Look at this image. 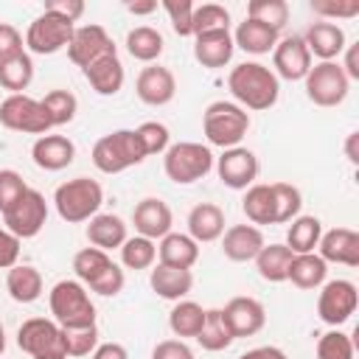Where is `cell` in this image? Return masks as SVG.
<instances>
[{
    "mask_svg": "<svg viewBox=\"0 0 359 359\" xmlns=\"http://www.w3.org/2000/svg\"><path fill=\"white\" fill-rule=\"evenodd\" d=\"M227 90L241 109H269L278 104L280 81L261 62H241L227 73Z\"/></svg>",
    "mask_w": 359,
    "mask_h": 359,
    "instance_id": "6da1fadb",
    "label": "cell"
},
{
    "mask_svg": "<svg viewBox=\"0 0 359 359\" xmlns=\"http://www.w3.org/2000/svg\"><path fill=\"white\" fill-rule=\"evenodd\" d=\"M73 272L76 278L93 289L95 294L101 297H115L123 292V283H126V275L123 269L109 258V252L98 250V247H84L73 255Z\"/></svg>",
    "mask_w": 359,
    "mask_h": 359,
    "instance_id": "7a4b0ae2",
    "label": "cell"
},
{
    "mask_svg": "<svg viewBox=\"0 0 359 359\" xmlns=\"http://www.w3.org/2000/svg\"><path fill=\"white\" fill-rule=\"evenodd\" d=\"M90 157L101 174H121L132 165H140L146 160V149L135 129H115L95 140Z\"/></svg>",
    "mask_w": 359,
    "mask_h": 359,
    "instance_id": "3957f363",
    "label": "cell"
},
{
    "mask_svg": "<svg viewBox=\"0 0 359 359\" xmlns=\"http://www.w3.org/2000/svg\"><path fill=\"white\" fill-rule=\"evenodd\" d=\"M250 129V112L241 109L236 101H213L202 112V132L210 146L233 149L241 146Z\"/></svg>",
    "mask_w": 359,
    "mask_h": 359,
    "instance_id": "277c9868",
    "label": "cell"
},
{
    "mask_svg": "<svg viewBox=\"0 0 359 359\" xmlns=\"http://www.w3.org/2000/svg\"><path fill=\"white\" fill-rule=\"evenodd\" d=\"M104 202V188L90 180V177H76V180H67L62 182L56 191H53V205H56V213L62 222L67 224H81V222H90L98 208Z\"/></svg>",
    "mask_w": 359,
    "mask_h": 359,
    "instance_id": "5b68a950",
    "label": "cell"
},
{
    "mask_svg": "<svg viewBox=\"0 0 359 359\" xmlns=\"http://www.w3.org/2000/svg\"><path fill=\"white\" fill-rule=\"evenodd\" d=\"M48 306L53 320L62 328H76V325H95V306L87 294V286L81 280H56L48 292Z\"/></svg>",
    "mask_w": 359,
    "mask_h": 359,
    "instance_id": "8992f818",
    "label": "cell"
},
{
    "mask_svg": "<svg viewBox=\"0 0 359 359\" xmlns=\"http://www.w3.org/2000/svg\"><path fill=\"white\" fill-rule=\"evenodd\" d=\"M163 171L177 185H191L196 180H205L213 171V151L194 140H180L165 149Z\"/></svg>",
    "mask_w": 359,
    "mask_h": 359,
    "instance_id": "52a82bcc",
    "label": "cell"
},
{
    "mask_svg": "<svg viewBox=\"0 0 359 359\" xmlns=\"http://www.w3.org/2000/svg\"><path fill=\"white\" fill-rule=\"evenodd\" d=\"M17 345L31 359H67L62 345V328L56 320L31 317L17 328Z\"/></svg>",
    "mask_w": 359,
    "mask_h": 359,
    "instance_id": "ba28073f",
    "label": "cell"
},
{
    "mask_svg": "<svg viewBox=\"0 0 359 359\" xmlns=\"http://www.w3.org/2000/svg\"><path fill=\"white\" fill-rule=\"evenodd\" d=\"M306 81V95L311 104L317 107H337L348 98L351 90V79L345 76V70L339 67V62H317L311 65Z\"/></svg>",
    "mask_w": 359,
    "mask_h": 359,
    "instance_id": "9c48e42d",
    "label": "cell"
},
{
    "mask_svg": "<svg viewBox=\"0 0 359 359\" xmlns=\"http://www.w3.org/2000/svg\"><path fill=\"white\" fill-rule=\"evenodd\" d=\"M76 25L53 11H42L39 17H34V22L25 31V48L36 56H50L59 53L62 48L70 45Z\"/></svg>",
    "mask_w": 359,
    "mask_h": 359,
    "instance_id": "30bf717a",
    "label": "cell"
},
{
    "mask_svg": "<svg viewBox=\"0 0 359 359\" xmlns=\"http://www.w3.org/2000/svg\"><path fill=\"white\" fill-rule=\"evenodd\" d=\"M0 123L11 132H25V135H48L50 132V121L42 109V101L17 93V95H6L0 104Z\"/></svg>",
    "mask_w": 359,
    "mask_h": 359,
    "instance_id": "8fae6325",
    "label": "cell"
},
{
    "mask_svg": "<svg viewBox=\"0 0 359 359\" xmlns=\"http://www.w3.org/2000/svg\"><path fill=\"white\" fill-rule=\"evenodd\" d=\"M48 222V202L36 188H25L22 196L3 213V224L8 233H14L20 241L39 236V230Z\"/></svg>",
    "mask_w": 359,
    "mask_h": 359,
    "instance_id": "7c38bea8",
    "label": "cell"
},
{
    "mask_svg": "<svg viewBox=\"0 0 359 359\" xmlns=\"http://www.w3.org/2000/svg\"><path fill=\"white\" fill-rule=\"evenodd\" d=\"M356 306H359V292H356L353 280L337 278V280H325L323 283L320 297H317V314H320V320L325 325L339 328L342 323L351 320Z\"/></svg>",
    "mask_w": 359,
    "mask_h": 359,
    "instance_id": "4fadbf2b",
    "label": "cell"
},
{
    "mask_svg": "<svg viewBox=\"0 0 359 359\" xmlns=\"http://www.w3.org/2000/svg\"><path fill=\"white\" fill-rule=\"evenodd\" d=\"M109 53H118L112 36H109L101 25H93V22H90V25H79V28L73 31L70 45H67V59H70L76 67H81V70L90 67L93 62L109 56Z\"/></svg>",
    "mask_w": 359,
    "mask_h": 359,
    "instance_id": "5bb4252c",
    "label": "cell"
},
{
    "mask_svg": "<svg viewBox=\"0 0 359 359\" xmlns=\"http://www.w3.org/2000/svg\"><path fill=\"white\" fill-rule=\"evenodd\" d=\"M216 174L219 180L233 188V191H247L250 185H255V177H258V157L244 149V146H233V149H224L222 157L216 160Z\"/></svg>",
    "mask_w": 359,
    "mask_h": 359,
    "instance_id": "9a60e30c",
    "label": "cell"
},
{
    "mask_svg": "<svg viewBox=\"0 0 359 359\" xmlns=\"http://www.w3.org/2000/svg\"><path fill=\"white\" fill-rule=\"evenodd\" d=\"M272 73L286 81H303L311 70V53L303 36H283L272 48Z\"/></svg>",
    "mask_w": 359,
    "mask_h": 359,
    "instance_id": "2e32d148",
    "label": "cell"
},
{
    "mask_svg": "<svg viewBox=\"0 0 359 359\" xmlns=\"http://www.w3.org/2000/svg\"><path fill=\"white\" fill-rule=\"evenodd\" d=\"M230 331L236 339L241 337H255L264 325H266V309L261 300L255 297H247V294H238V297H230L227 306L222 309Z\"/></svg>",
    "mask_w": 359,
    "mask_h": 359,
    "instance_id": "e0dca14e",
    "label": "cell"
},
{
    "mask_svg": "<svg viewBox=\"0 0 359 359\" xmlns=\"http://www.w3.org/2000/svg\"><path fill=\"white\" fill-rule=\"evenodd\" d=\"M135 93L149 107H165L177 95V79H174V73L168 67H163V65L154 62V65H146L137 73Z\"/></svg>",
    "mask_w": 359,
    "mask_h": 359,
    "instance_id": "ac0fdd59",
    "label": "cell"
},
{
    "mask_svg": "<svg viewBox=\"0 0 359 359\" xmlns=\"http://www.w3.org/2000/svg\"><path fill=\"white\" fill-rule=\"evenodd\" d=\"M132 224H135L137 236L157 241V238H163L165 233H171L174 216H171V208H168L163 199L146 196V199H140V202L135 205V210H132Z\"/></svg>",
    "mask_w": 359,
    "mask_h": 359,
    "instance_id": "d6986e66",
    "label": "cell"
},
{
    "mask_svg": "<svg viewBox=\"0 0 359 359\" xmlns=\"http://www.w3.org/2000/svg\"><path fill=\"white\" fill-rule=\"evenodd\" d=\"M233 50L236 45H233L230 28H216V31H205L194 36V59L208 70H219L230 65Z\"/></svg>",
    "mask_w": 359,
    "mask_h": 359,
    "instance_id": "ffe728a7",
    "label": "cell"
},
{
    "mask_svg": "<svg viewBox=\"0 0 359 359\" xmlns=\"http://www.w3.org/2000/svg\"><path fill=\"white\" fill-rule=\"evenodd\" d=\"M317 255L325 264H345V266H359V233L351 227H334L325 230L317 241Z\"/></svg>",
    "mask_w": 359,
    "mask_h": 359,
    "instance_id": "44dd1931",
    "label": "cell"
},
{
    "mask_svg": "<svg viewBox=\"0 0 359 359\" xmlns=\"http://www.w3.org/2000/svg\"><path fill=\"white\" fill-rule=\"evenodd\" d=\"M303 42L309 48L311 56H317L320 62H337V56L345 50L348 39H345V31L337 25V22H325V20H317L309 25V31L303 34Z\"/></svg>",
    "mask_w": 359,
    "mask_h": 359,
    "instance_id": "7402d4cb",
    "label": "cell"
},
{
    "mask_svg": "<svg viewBox=\"0 0 359 359\" xmlns=\"http://www.w3.org/2000/svg\"><path fill=\"white\" fill-rule=\"evenodd\" d=\"M264 244H266L264 233L255 224H233L222 233V252H224V258H230L236 264L252 261Z\"/></svg>",
    "mask_w": 359,
    "mask_h": 359,
    "instance_id": "603a6c76",
    "label": "cell"
},
{
    "mask_svg": "<svg viewBox=\"0 0 359 359\" xmlns=\"http://www.w3.org/2000/svg\"><path fill=\"white\" fill-rule=\"evenodd\" d=\"M31 157L42 171H62L76 157V143L65 135H42L31 146Z\"/></svg>",
    "mask_w": 359,
    "mask_h": 359,
    "instance_id": "cb8c5ba5",
    "label": "cell"
},
{
    "mask_svg": "<svg viewBox=\"0 0 359 359\" xmlns=\"http://www.w3.org/2000/svg\"><path fill=\"white\" fill-rule=\"evenodd\" d=\"M224 233V210L216 202H199L188 213V236L196 244H208L222 238Z\"/></svg>",
    "mask_w": 359,
    "mask_h": 359,
    "instance_id": "d4e9b609",
    "label": "cell"
},
{
    "mask_svg": "<svg viewBox=\"0 0 359 359\" xmlns=\"http://www.w3.org/2000/svg\"><path fill=\"white\" fill-rule=\"evenodd\" d=\"M149 286L157 297L163 300H185V294L194 289V272L191 269H177V266H165L157 264L149 275Z\"/></svg>",
    "mask_w": 359,
    "mask_h": 359,
    "instance_id": "484cf974",
    "label": "cell"
},
{
    "mask_svg": "<svg viewBox=\"0 0 359 359\" xmlns=\"http://www.w3.org/2000/svg\"><path fill=\"white\" fill-rule=\"evenodd\" d=\"M157 258L165 266L191 269L199 261V244L188 233H165L157 244Z\"/></svg>",
    "mask_w": 359,
    "mask_h": 359,
    "instance_id": "4316f807",
    "label": "cell"
},
{
    "mask_svg": "<svg viewBox=\"0 0 359 359\" xmlns=\"http://www.w3.org/2000/svg\"><path fill=\"white\" fill-rule=\"evenodd\" d=\"M81 73H84V79L90 81V87H93L98 95H115V93H121L123 79H126L118 53H109V56L93 62V65L84 67Z\"/></svg>",
    "mask_w": 359,
    "mask_h": 359,
    "instance_id": "83f0119b",
    "label": "cell"
},
{
    "mask_svg": "<svg viewBox=\"0 0 359 359\" xmlns=\"http://www.w3.org/2000/svg\"><path fill=\"white\" fill-rule=\"evenodd\" d=\"M126 238H129L126 236V222L121 216H115V213H95L90 219V224H87V241H90V247H98L104 252H109L115 247L121 250V244Z\"/></svg>",
    "mask_w": 359,
    "mask_h": 359,
    "instance_id": "f1b7e54d",
    "label": "cell"
},
{
    "mask_svg": "<svg viewBox=\"0 0 359 359\" xmlns=\"http://www.w3.org/2000/svg\"><path fill=\"white\" fill-rule=\"evenodd\" d=\"M278 31L258 22V20H250L244 17V22H238L236 34H233V45L241 48L244 53H252V56H261V53H269L275 45H278Z\"/></svg>",
    "mask_w": 359,
    "mask_h": 359,
    "instance_id": "f546056e",
    "label": "cell"
},
{
    "mask_svg": "<svg viewBox=\"0 0 359 359\" xmlns=\"http://www.w3.org/2000/svg\"><path fill=\"white\" fill-rule=\"evenodd\" d=\"M325 275H328V264L317 252H303V255H292L286 280H292L297 289H320L325 283Z\"/></svg>",
    "mask_w": 359,
    "mask_h": 359,
    "instance_id": "4dcf8cb0",
    "label": "cell"
},
{
    "mask_svg": "<svg viewBox=\"0 0 359 359\" xmlns=\"http://www.w3.org/2000/svg\"><path fill=\"white\" fill-rule=\"evenodd\" d=\"M6 289L11 294V300L17 303H34L42 294V275L36 266L28 264H14L6 275Z\"/></svg>",
    "mask_w": 359,
    "mask_h": 359,
    "instance_id": "1f68e13d",
    "label": "cell"
},
{
    "mask_svg": "<svg viewBox=\"0 0 359 359\" xmlns=\"http://www.w3.org/2000/svg\"><path fill=\"white\" fill-rule=\"evenodd\" d=\"M292 250L286 244H264L261 252L252 258L255 261V269L264 280L269 283H283L286 275H289V264H292Z\"/></svg>",
    "mask_w": 359,
    "mask_h": 359,
    "instance_id": "d6a6232c",
    "label": "cell"
},
{
    "mask_svg": "<svg viewBox=\"0 0 359 359\" xmlns=\"http://www.w3.org/2000/svg\"><path fill=\"white\" fill-rule=\"evenodd\" d=\"M34 81V59L31 53L20 50L8 59L0 62V87L8 90V95H17L22 90H28V84Z\"/></svg>",
    "mask_w": 359,
    "mask_h": 359,
    "instance_id": "836d02e7",
    "label": "cell"
},
{
    "mask_svg": "<svg viewBox=\"0 0 359 359\" xmlns=\"http://www.w3.org/2000/svg\"><path fill=\"white\" fill-rule=\"evenodd\" d=\"M165 42H163V34L151 25H137L126 34V50L132 59L137 62H146V65H154L163 53Z\"/></svg>",
    "mask_w": 359,
    "mask_h": 359,
    "instance_id": "e575fe53",
    "label": "cell"
},
{
    "mask_svg": "<svg viewBox=\"0 0 359 359\" xmlns=\"http://www.w3.org/2000/svg\"><path fill=\"white\" fill-rule=\"evenodd\" d=\"M233 339H236V337H233V331H230V325H227L222 309H205V323H202V328H199V334H196V342H199L205 351L216 353V351L230 348Z\"/></svg>",
    "mask_w": 359,
    "mask_h": 359,
    "instance_id": "d590c367",
    "label": "cell"
},
{
    "mask_svg": "<svg viewBox=\"0 0 359 359\" xmlns=\"http://www.w3.org/2000/svg\"><path fill=\"white\" fill-rule=\"evenodd\" d=\"M320 236H323V222L317 216H294L292 224H289V230H286V247L294 255L314 252Z\"/></svg>",
    "mask_w": 359,
    "mask_h": 359,
    "instance_id": "8d00e7d4",
    "label": "cell"
},
{
    "mask_svg": "<svg viewBox=\"0 0 359 359\" xmlns=\"http://www.w3.org/2000/svg\"><path fill=\"white\" fill-rule=\"evenodd\" d=\"M241 210L250 219V224H275V202H272V188L269 185H250L244 199H241Z\"/></svg>",
    "mask_w": 359,
    "mask_h": 359,
    "instance_id": "74e56055",
    "label": "cell"
},
{
    "mask_svg": "<svg viewBox=\"0 0 359 359\" xmlns=\"http://www.w3.org/2000/svg\"><path fill=\"white\" fill-rule=\"evenodd\" d=\"M202 323H205V309L199 303H194V300H177L171 314H168V328L180 339H188V337L196 339Z\"/></svg>",
    "mask_w": 359,
    "mask_h": 359,
    "instance_id": "f35d334b",
    "label": "cell"
},
{
    "mask_svg": "<svg viewBox=\"0 0 359 359\" xmlns=\"http://www.w3.org/2000/svg\"><path fill=\"white\" fill-rule=\"evenodd\" d=\"M157 261V244L143 236H132L121 244V264L126 269H151Z\"/></svg>",
    "mask_w": 359,
    "mask_h": 359,
    "instance_id": "ab89813d",
    "label": "cell"
},
{
    "mask_svg": "<svg viewBox=\"0 0 359 359\" xmlns=\"http://www.w3.org/2000/svg\"><path fill=\"white\" fill-rule=\"evenodd\" d=\"M42 109L50 121V129L53 126H65L76 118V109H79V101L70 90H50L45 98H42Z\"/></svg>",
    "mask_w": 359,
    "mask_h": 359,
    "instance_id": "60d3db41",
    "label": "cell"
},
{
    "mask_svg": "<svg viewBox=\"0 0 359 359\" xmlns=\"http://www.w3.org/2000/svg\"><path fill=\"white\" fill-rule=\"evenodd\" d=\"M272 202H275V224H286L300 216L303 196L292 182H272Z\"/></svg>",
    "mask_w": 359,
    "mask_h": 359,
    "instance_id": "b9f144b4",
    "label": "cell"
},
{
    "mask_svg": "<svg viewBox=\"0 0 359 359\" xmlns=\"http://www.w3.org/2000/svg\"><path fill=\"white\" fill-rule=\"evenodd\" d=\"M62 345H65V356H90L98 348V325L62 328Z\"/></svg>",
    "mask_w": 359,
    "mask_h": 359,
    "instance_id": "7bdbcfd3",
    "label": "cell"
},
{
    "mask_svg": "<svg viewBox=\"0 0 359 359\" xmlns=\"http://www.w3.org/2000/svg\"><path fill=\"white\" fill-rule=\"evenodd\" d=\"M247 17L264 22V25H269L280 34V28L289 20V6H286V0H250L247 3Z\"/></svg>",
    "mask_w": 359,
    "mask_h": 359,
    "instance_id": "ee69618b",
    "label": "cell"
},
{
    "mask_svg": "<svg viewBox=\"0 0 359 359\" xmlns=\"http://www.w3.org/2000/svg\"><path fill=\"white\" fill-rule=\"evenodd\" d=\"M216 28H230V11L219 3H202L194 6V36Z\"/></svg>",
    "mask_w": 359,
    "mask_h": 359,
    "instance_id": "f6af8a7d",
    "label": "cell"
},
{
    "mask_svg": "<svg viewBox=\"0 0 359 359\" xmlns=\"http://www.w3.org/2000/svg\"><path fill=\"white\" fill-rule=\"evenodd\" d=\"M317 359H353V339L339 328L325 331L317 339Z\"/></svg>",
    "mask_w": 359,
    "mask_h": 359,
    "instance_id": "bcb514c9",
    "label": "cell"
},
{
    "mask_svg": "<svg viewBox=\"0 0 359 359\" xmlns=\"http://www.w3.org/2000/svg\"><path fill=\"white\" fill-rule=\"evenodd\" d=\"M163 11L168 14L177 36H194V3L191 0H163Z\"/></svg>",
    "mask_w": 359,
    "mask_h": 359,
    "instance_id": "7dc6e473",
    "label": "cell"
},
{
    "mask_svg": "<svg viewBox=\"0 0 359 359\" xmlns=\"http://www.w3.org/2000/svg\"><path fill=\"white\" fill-rule=\"evenodd\" d=\"M135 132H137V137H140V143H143V149H146V157H151V154H165V149L171 146V143H168L171 135H168V126H165V123L146 121V123H140Z\"/></svg>",
    "mask_w": 359,
    "mask_h": 359,
    "instance_id": "c3c4849f",
    "label": "cell"
},
{
    "mask_svg": "<svg viewBox=\"0 0 359 359\" xmlns=\"http://www.w3.org/2000/svg\"><path fill=\"white\" fill-rule=\"evenodd\" d=\"M311 11L325 22L351 20L359 14V0H311Z\"/></svg>",
    "mask_w": 359,
    "mask_h": 359,
    "instance_id": "681fc988",
    "label": "cell"
},
{
    "mask_svg": "<svg viewBox=\"0 0 359 359\" xmlns=\"http://www.w3.org/2000/svg\"><path fill=\"white\" fill-rule=\"evenodd\" d=\"M25 180L14 168H0V213H6L25 191Z\"/></svg>",
    "mask_w": 359,
    "mask_h": 359,
    "instance_id": "f907efd6",
    "label": "cell"
},
{
    "mask_svg": "<svg viewBox=\"0 0 359 359\" xmlns=\"http://www.w3.org/2000/svg\"><path fill=\"white\" fill-rule=\"evenodd\" d=\"M22 48H25L22 34L11 22H0V62L8 59V56H14V53H20Z\"/></svg>",
    "mask_w": 359,
    "mask_h": 359,
    "instance_id": "816d5d0a",
    "label": "cell"
},
{
    "mask_svg": "<svg viewBox=\"0 0 359 359\" xmlns=\"http://www.w3.org/2000/svg\"><path fill=\"white\" fill-rule=\"evenodd\" d=\"M151 359H194V351L185 345V339H163L154 345Z\"/></svg>",
    "mask_w": 359,
    "mask_h": 359,
    "instance_id": "f5cc1de1",
    "label": "cell"
},
{
    "mask_svg": "<svg viewBox=\"0 0 359 359\" xmlns=\"http://www.w3.org/2000/svg\"><path fill=\"white\" fill-rule=\"evenodd\" d=\"M20 258V238L0 227V269H11Z\"/></svg>",
    "mask_w": 359,
    "mask_h": 359,
    "instance_id": "db71d44e",
    "label": "cell"
},
{
    "mask_svg": "<svg viewBox=\"0 0 359 359\" xmlns=\"http://www.w3.org/2000/svg\"><path fill=\"white\" fill-rule=\"evenodd\" d=\"M45 11H53L70 22H76L81 14H84V3L81 0H48L45 3Z\"/></svg>",
    "mask_w": 359,
    "mask_h": 359,
    "instance_id": "11a10c76",
    "label": "cell"
},
{
    "mask_svg": "<svg viewBox=\"0 0 359 359\" xmlns=\"http://www.w3.org/2000/svg\"><path fill=\"white\" fill-rule=\"evenodd\" d=\"M345 59L339 62V67L345 70V76L353 81V79H359V45H345Z\"/></svg>",
    "mask_w": 359,
    "mask_h": 359,
    "instance_id": "9f6ffc18",
    "label": "cell"
},
{
    "mask_svg": "<svg viewBox=\"0 0 359 359\" xmlns=\"http://www.w3.org/2000/svg\"><path fill=\"white\" fill-rule=\"evenodd\" d=\"M93 359H129V353L121 342H101L93 351Z\"/></svg>",
    "mask_w": 359,
    "mask_h": 359,
    "instance_id": "6f0895ef",
    "label": "cell"
},
{
    "mask_svg": "<svg viewBox=\"0 0 359 359\" xmlns=\"http://www.w3.org/2000/svg\"><path fill=\"white\" fill-rule=\"evenodd\" d=\"M238 359H289L278 345H258V348H250L247 353H241Z\"/></svg>",
    "mask_w": 359,
    "mask_h": 359,
    "instance_id": "680465c9",
    "label": "cell"
},
{
    "mask_svg": "<svg viewBox=\"0 0 359 359\" xmlns=\"http://www.w3.org/2000/svg\"><path fill=\"white\" fill-rule=\"evenodd\" d=\"M345 157L356 165L359 163V132H351L348 137H345Z\"/></svg>",
    "mask_w": 359,
    "mask_h": 359,
    "instance_id": "91938a15",
    "label": "cell"
},
{
    "mask_svg": "<svg viewBox=\"0 0 359 359\" xmlns=\"http://www.w3.org/2000/svg\"><path fill=\"white\" fill-rule=\"evenodd\" d=\"M126 11H129V14H151V11H157V3H154V0H143V3H126Z\"/></svg>",
    "mask_w": 359,
    "mask_h": 359,
    "instance_id": "94428289",
    "label": "cell"
},
{
    "mask_svg": "<svg viewBox=\"0 0 359 359\" xmlns=\"http://www.w3.org/2000/svg\"><path fill=\"white\" fill-rule=\"evenodd\" d=\"M3 351H6V328L0 323V356H3Z\"/></svg>",
    "mask_w": 359,
    "mask_h": 359,
    "instance_id": "6125c7cd",
    "label": "cell"
}]
</instances>
